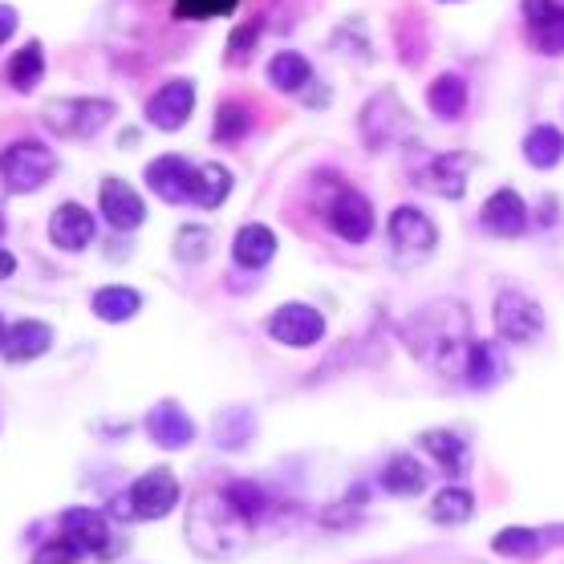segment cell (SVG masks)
I'll return each mask as SVG.
<instances>
[{
    "label": "cell",
    "instance_id": "1",
    "mask_svg": "<svg viewBox=\"0 0 564 564\" xmlns=\"http://www.w3.org/2000/svg\"><path fill=\"white\" fill-rule=\"evenodd\" d=\"M471 321L467 308L455 301H438L431 308H419L406 321V341L426 366H435L443 378H463L467 373V358H471Z\"/></svg>",
    "mask_w": 564,
    "mask_h": 564
},
{
    "label": "cell",
    "instance_id": "2",
    "mask_svg": "<svg viewBox=\"0 0 564 564\" xmlns=\"http://www.w3.org/2000/svg\"><path fill=\"white\" fill-rule=\"evenodd\" d=\"M207 500V512L212 520H204V512H195L192 508V520H187V540H192V549L199 556H236V552L248 544V520L236 508L231 500L219 491V496H204Z\"/></svg>",
    "mask_w": 564,
    "mask_h": 564
},
{
    "label": "cell",
    "instance_id": "3",
    "mask_svg": "<svg viewBox=\"0 0 564 564\" xmlns=\"http://www.w3.org/2000/svg\"><path fill=\"white\" fill-rule=\"evenodd\" d=\"M53 171H57V159L37 139H21L0 151V183H4L9 195L37 192V187H45L53 180Z\"/></svg>",
    "mask_w": 564,
    "mask_h": 564
},
{
    "label": "cell",
    "instance_id": "4",
    "mask_svg": "<svg viewBox=\"0 0 564 564\" xmlns=\"http://www.w3.org/2000/svg\"><path fill=\"white\" fill-rule=\"evenodd\" d=\"M118 102L110 98H62V102L45 106V127L62 139H90L106 122H115Z\"/></svg>",
    "mask_w": 564,
    "mask_h": 564
},
{
    "label": "cell",
    "instance_id": "5",
    "mask_svg": "<svg viewBox=\"0 0 564 564\" xmlns=\"http://www.w3.org/2000/svg\"><path fill=\"white\" fill-rule=\"evenodd\" d=\"M127 500H130V516H139V520H163V516H171L175 503H180V479H175V471H167V467H154V471L134 479V488L127 491Z\"/></svg>",
    "mask_w": 564,
    "mask_h": 564
},
{
    "label": "cell",
    "instance_id": "6",
    "mask_svg": "<svg viewBox=\"0 0 564 564\" xmlns=\"http://www.w3.org/2000/svg\"><path fill=\"white\" fill-rule=\"evenodd\" d=\"M325 219L329 228L346 240V245H366L373 231V207L370 199L354 187H337L329 199H325Z\"/></svg>",
    "mask_w": 564,
    "mask_h": 564
},
{
    "label": "cell",
    "instance_id": "7",
    "mask_svg": "<svg viewBox=\"0 0 564 564\" xmlns=\"http://www.w3.org/2000/svg\"><path fill=\"white\" fill-rule=\"evenodd\" d=\"M491 317H496V329H500V337H508V341H520V346H528V341H540V334H544V308H540L532 296L512 293V289L496 296Z\"/></svg>",
    "mask_w": 564,
    "mask_h": 564
},
{
    "label": "cell",
    "instance_id": "8",
    "mask_svg": "<svg viewBox=\"0 0 564 564\" xmlns=\"http://www.w3.org/2000/svg\"><path fill=\"white\" fill-rule=\"evenodd\" d=\"M195 115V82L187 77H175V82H163L159 90L147 98V122L154 130H183L187 118Z\"/></svg>",
    "mask_w": 564,
    "mask_h": 564
},
{
    "label": "cell",
    "instance_id": "9",
    "mask_svg": "<svg viewBox=\"0 0 564 564\" xmlns=\"http://www.w3.org/2000/svg\"><path fill=\"white\" fill-rule=\"evenodd\" d=\"M269 334H272V341H281V346L308 349L325 337V317H321L313 305L293 301V305H281L269 317Z\"/></svg>",
    "mask_w": 564,
    "mask_h": 564
},
{
    "label": "cell",
    "instance_id": "10",
    "mask_svg": "<svg viewBox=\"0 0 564 564\" xmlns=\"http://www.w3.org/2000/svg\"><path fill=\"white\" fill-rule=\"evenodd\" d=\"M390 245H394V252L402 260H423L435 252L438 231L419 207H398L390 216Z\"/></svg>",
    "mask_w": 564,
    "mask_h": 564
},
{
    "label": "cell",
    "instance_id": "11",
    "mask_svg": "<svg viewBox=\"0 0 564 564\" xmlns=\"http://www.w3.org/2000/svg\"><path fill=\"white\" fill-rule=\"evenodd\" d=\"M62 536L74 544L82 556H102L110 552V520L94 508H69L62 512Z\"/></svg>",
    "mask_w": 564,
    "mask_h": 564
},
{
    "label": "cell",
    "instance_id": "12",
    "mask_svg": "<svg viewBox=\"0 0 564 564\" xmlns=\"http://www.w3.org/2000/svg\"><path fill=\"white\" fill-rule=\"evenodd\" d=\"M147 435H151L154 447L183 451L195 438V423H192V414L183 411L180 402L163 398V402H154L151 411H147Z\"/></svg>",
    "mask_w": 564,
    "mask_h": 564
},
{
    "label": "cell",
    "instance_id": "13",
    "mask_svg": "<svg viewBox=\"0 0 564 564\" xmlns=\"http://www.w3.org/2000/svg\"><path fill=\"white\" fill-rule=\"evenodd\" d=\"M192 175L195 167L183 154H159L151 167H147V187L163 204H192Z\"/></svg>",
    "mask_w": 564,
    "mask_h": 564
},
{
    "label": "cell",
    "instance_id": "14",
    "mask_svg": "<svg viewBox=\"0 0 564 564\" xmlns=\"http://www.w3.org/2000/svg\"><path fill=\"white\" fill-rule=\"evenodd\" d=\"M98 204H102L106 224L115 231H134L147 219V204H142L139 192L127 180H106L102 192H98Z\"/></svg>",
    "mask_w": 564,
    "mask_h": 564
},
{
    "label": "cell",
    "instance_id": "15",
    "mask_svg": "<svg viewBox=\"0 0 564 564\" xmlns=\"http://www.w3.org/2000/svg\"><path fill=\"white\" fill-rule=\"evenodd\" d=\"M50 240L62 252H82L94 245V216L82 204H62L50 219Z\"/></svg>",
    "mask_w": 564,
    "mask_h": 564
},
{
    "label": "cell",
    "instance_id": "16",
    "mask_svg": "<svg viewBox=\"0 0 564 564\" xmlns=\"http://www.w3.org/2000/svg\"><path fill=\"white\" fill-rule=\"evenodd\" d=\"M479 224H484L491 236H503V240H512V236H520V231L528 228L524 199H520L512 187H503V192H496L488 204H484V212H479Z\"/></svg>",
    "mask_w": 564,
    "mask_h": 564
},
{
    "label": "cell",
    "instance_id": "17",
    "mask_svg": "<svg viewBox=\"0 0 564 564\" xmlns=\"http://www.w3.org/2000/svg\"><path fill=\"white\" fill-rule=\"evenodd\" d=\"M467 175H471V159L467 154H438L426 163V171L419 175L423 187H431L443 199H459L467 192Z\"/></svg>",
    "mask_w": 564,
    "mask_h": 564
},
{
    "label": "cell",
    "instance_id": "18",
    "mask_svg": "<svg viewBox=\"0 0 564 564\" xmlns=\"http://www.w3.org/2000/svg\"><path fill=\"white\" fill-rule=\"evenodd\" d=\"M53 346V329L45 325V321H17V325H9V341H4V358L9 361H33L41 358V354H50Z\"/></svg>",
    "mask_w": 564,
    "mask_h": 564
},
{
    "label": "cell",
    "instance_id": "19",
    "mask_svg": "<svg viewBox=\"0 0 564 564\" xmlns=\"http://www.w3.org/2000/svg\"><path fill=\"white\" fill-rule=\"evenodd\" d=\"M231 257H236L240 269H264L276 257V231L264 228V224H248V228L236 231Z\"/></svg>",
    "mask_w": 564,
    "mask_h": 564
},
{
    "label": "cell",
    "instance_id": "20",
    "mask_svg": "<svg viewBox=\"0 0 564 564\" xmlns=\"http://www.w3.org/2000/svg\"><path fill=\"white\" fill-rule=\"evenodd\" d=\"M426 102H431V115L443 118V122H455L467 110V82L459 74H438L426 90Z\"/></svg>",
    "mask_w": 564,
    "mask_h": 564
},
{
    "label": "cell",
    "instance_id": "21",
    "mask_svg": "<svg viewBox=\"0 0 564 564\" xmlns=\"http://www.w3.org/2000/svg\"><path fill=\"white\" fill-rule=\"evenodd\" d=\"M228 195H231V171L228 167H219V163H204V167H195V175H192V204L195 207L216 212Z\"/></svg>",
    "mask_w": 564,
    "mask_h": 564
},
{
    "label": "cell",
    "instance_id": "22",
    "mask_svg": "<svg viewBox=\"0 0 564 564\" xmlns=\"http://www.w3.org/2000/svg\"><path fill=\"white\" fill-rule=\"evenodd\" d=\"M90 305H94V317L118 325V321H130L134 313H139L142 296H139V289H130V284H106V289L94 293Z\"/></svg>",
    "mask_w": 564,
    "mask_h": 564
},
{
    "label": "cell",
    "instance_id": "23",
    "mask_svg": "<svg viewBox=\"0 0 564 564\" xmlns=\"http://www.w3.org/2000/svg\"><path fill=\"white\" fill-rule=\"evenodd\" d=\"M269 82H272V90L301 94L308 82H313V65H308V57H301V53L284 50L269 62Z\"/></svg>",
    "mask_w": 564,
    "mask_h": 564
},
{
    "label": "cell",
    "instance_id": "24",
    "mask_svg": "<svg viewBox=\"0 0 564 564\" xmlns=\"http://www.w3.org/2000/svg\"><path fill=\"white\" fill-rule=\"evenodd\" d=\"M382 488L390 496H419L426 488V471L423 463L411 459V455H394V459L382 467Z\"/></svg>",
    "mask_w": 564,
    "mask_h": 564
},
{
    "label": "cell",
    "instance_id": "25",
    "mask_svg": "<svg viewBox=\"0 0 564 564\" xmlns=\"http://www.w3.org/2000/svg\"><path fill=\"white\" fill-rule=\"evenodd\" d=\"M503 373H508V366H503V349L496 346V341H475L471 358H467V373H463V382L496 386Z\"/></svg>",
    "mask_w": 564,
    "mask_h": 564
},
{
    "label": "cell",
    "instance_id": "26",
    "mask_svg": "<svg viewBox=\"0 0 564 564\" xmlns=\"http://www.w3.org/2000/svg\"><path fill=\"white\" fill-rule=\"evenodd\" d=\"M524 154H528V163L536 171H552L556 163L564 159V134L561 127H536V130H528V139H524Z\"/></svg>",
    "mask_w": 564,
    "mask_h": 564
},
{
    "label": "cell",
    "instance_id": "27",
    "mask_svg": "<svg viewBox=\"0 0 564 564\" xmlns=\"http://www.w3.org/2000/svg\"><path fill=\"white\" fill-rule=\"evenodd\" d=\"M41 77H45V50H41V41H29L9 62V82H13V90L33 94L41 86Z\"/></svg>",
    "mask_w": 564,
    "mask_h": 564
},
{
    "label": "cell",
    "instance_id": "28",
    "mask_svg": "<svg viewBox=\"0 0 564 564\" xmlns=\"http://www.w3.org/2000/svg\"><path fill=\"white\" fill-rule=\"evenodd\" d=\"M471 512H475V496L467 488H443L435 500H431V520H435V524L455 528V524H463V520H471Z\"/></svg>",
    "mask_w": 564,
    "mask_h": 564
},
{
    "label": "cell",
    "instance_id": "29",
    "mask_svg": "<svg viewBox=\"0 0 564 564\" xmlns=\"http://www.w3.org/2000/svg\"><path fill=\"white\" fill-rule=\"evenodd\" d=\"M257 419H252V411H245V406H228V411H219L216 419V443L224 451H236L245 447L248 438H252V431H257Z\"/></svg>",
    "mask_w": 564,
    "mask_h": 564
},
{
    "label": "cell",
    "instance_id": "30",
    "mask_svg": "<svg viewBox=\"0 0 564 564\" xmlns=\"http://www.w3.org/2000/svg\"><path fill=\"white\" fill-rule=\"evenodd\" d=\"M423 447L431 451V459H438L443 471H463V463H467V447H463V438L455 431H426L423 435Z\"/></svg>",
    "mask_w": 564,
    "mask_h": 564
},
{
    "label": "cell",
    "instance_id": "31",
    "mask_svg": "<svg viewBox=\"0 0 564 564\" xmlns=\"http://www.w3.org/2000/svg\"><path fill=\"white\" fill-rule=\"evenodd\" d=\"M216 139L219 142H240L252 130V115H248L245 102H236V98H228V102H219L216 110Z\"/></svg>",
    "mask_w": 564,
    "mask_h": 564
},
{
    "label": "cell",
    "instance_id": "32",
    "mask_svg": "<svg viewBox=\"0 0 564 564\" xmlns=\"http://www.w3.org/2000/svg\"><path fill=\"white\" fill-rule=\"evenodd\" d=\"M207 252H212V231L199 228V224H187V228H180V240H175V257H180L183 264H204Z\"/></svg>",
    "mask_w": 564,
    "mask_h": 564
},
{
    "label": "cell",
    "instance_id": "33",
    "mask_svg": "<svg viewBox=\"0 0 564 564\" xmlns=\"http://www.w3.org/2000/svg\"><path fill=\"white\" fill-rule=\"evenodd\" d=\"M224 496H228L231 508L245 516L248 524H257L260 516H264V508H269V496H264V491H260L257 484H231V488L224 491Z\"/></svg>",
    "mask_w": 564,
    "mask_h": 564
},
{
    "label": "cell",
    "instance_id": "34",
    "mask_svg": "<svg viewBox=\"0 0 564 564\" xmlns=\"http://www.w3.org/2000/svg\"><path fill=\"white\" fill-rule=\"evenodd\" d=\"M240 9V0H175L180 21H212V17H231Z\"/></svg>",
    "mask_w": 564,
    "mask_h": 564
},
{
    "label": "cell",
    "instance_id": "35",
    "mask_svg": "<svg viewBox=\"0 0 564 564\" xmlns=\"http://www.w3.org/2000/svg\"><path fill=\"white\" fill-rule=\"evenodd\" d=\"M491 549L503 552V556H532L540 549V532H528V528H503L500 536L491 540Z\"/></svg>",
    "mask_w": 564,
    "mask_h": 564
},
{
    "label": "cell",
    "instance_id": "36",
    "mask_svg": "<svg viewBox=\"0 0 564 564\" xmlns=\"http://www.w3.org/2000/svg\"><path fill=\"white\" fill-rule=\"evenodd\" d=\"M524 21L536 33L564 25V0H524Z\"/></svg>",
    "mask_w": 564,
    "mask_h": 564
},
{
    "label": "cell",
    "instance_id": "37",
    "mask_svg": "<svg viewBox=\"0 0 564 564\" xmlns=\"http://www.w3.org/2000/svg\"><path fill=\"white\" fill-rule=\"evenodd\" d=\"M82 561V552L69 544V540H53V544H45V549L33 556V564H77Z\"/></svg>",
    "mask_w": 564,
    "mask_h": 564
},
{
    "label": "cell",
    "instance_id": "38",
    "mask_svg": "<svg viewBox=\"0 0 564 564\" xmlns=\"http://www.w3.org/2000/svg\"><path fill=\"white\" fill-rule=\"evenodd\" d=\"M257 41H260V21H252V25H245V29H236V33H231V45H228V62H240V57H248V53L257 50Z\"/></svg>",
    "mask_w": 564,
    "mask_h": 564
},
{
    "label": "cell",
    "instance_id": "39",
    "mask_svg": "<svg viewBox=\"0 0 564 564\" xmlns=\"http://www.w3.org/2000/svg\"><path fill=\"white\" fill-rule=\"evenodd\" d=\"M17 25H21V17H17L13 4H0V45H4V41L13 37Z\"/></svg>",
    "mask_w": 564,
    "mask_h": 564
},
{
    "label": "cell",
    "instance_id": "40",
    "mask_svg": "<svg viewBox=\"0 0 564 564\" xmlns=\"http://www.w3.org/2000/svg\"><path fill=\"white\" fill-rule=\"evenodd\" d=\"M13 272H17V257H13V252H4V248H0V281H9Z\"/></svg>",
    "mask_w": 564,
    "mask_h": 564
},
{
    "label": "cell",
    "instance_id": "41",
    "mask_svg": "<svg viewBox=\"0 0 564 564\" xmlns=\"http://www.w3.org/2000/svg\"><path fill=\"white\" fill-rule=\"evenodd\" d=\"M4 341H9V325H4V317H0V354H4Z\"/></svg>",
    "mask_w": 564,
    "mask_h": 564
},
{
    "label": "cell",
    "instance_id": "42",
    "mask_svg": "<svg viewBox=\"0 0 564 564\" xmlns=\"http://www.w3.org/2000/svg\"><path fill=\"white\" fill-rule=\"evenodd\" d=\"M0 236H4V212H0Z\"/></svg>",
    "mask_w": 564,
    "mask_h": 564
}]
</instances>
